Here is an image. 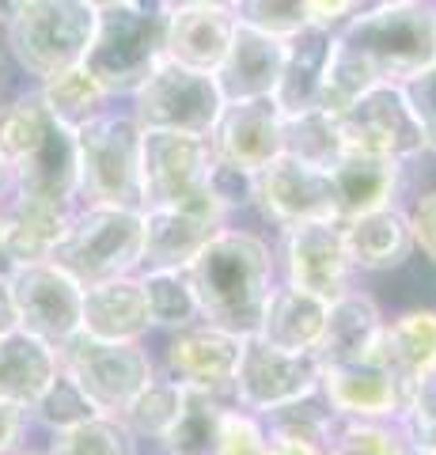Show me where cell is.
I'll use <instances>...</instances> for the list:
<instances>
[{
    "mask_svg": "<svg viewBox=\"0 0 436 455\" xmlns=\"http://www.w3.org/2000/svg\"><path fill=\"white\" fill-rule=\"evenodd\" d=\"M0 156L16 182V197L76 209V130L50 114L38 92L0 107Z\"/></svg>",
    "mask_w": 436,
    "mask_h": 455,
    "instance_id": "3957f363",
    "label": "cell"
},
{
    "mask_svg": "<svg viewBox=\"0 0 436 455\" xmlns=\"http://www.w3.org/2000/svg\"><path fill=\"white\" fill-rule=\"evenodd\" d=\"M228 12L239 27H250V31H262L285 42L292 35H300L304 27H312L304 0H232Z\"/></svg>",
    "mask_w": 436,
    "mask_h": 455,
    "instance_id": "74e56055",
    "label": "cell"
},
{
    "mask_svg": "<svg viewBox=\"0 0 436 455\" xmlns=\"http://www.w3.org/2000/svg\"><path fill=\"white\" fill-rule=\"evenodd\" d=\"M12 455H46V451H20V448H16V451H12Z\"/></svg>",
    "mask_w": 436,
    "mask_h": 455,
    "instance_id": "db71d44e",
    "label": "cell"
},
{
    "mask_svg": "<svg viewBox=\"0 0 436 455\" xmlns=\"http://www.w3.org/2000/svg\"><path fill=\"white\" fill-rule=\"evenodd\" d=\"M376 364L399 383L402 398H410L417 383L436 372V311L414 307L384 323Z\"/></svg>",
    "mask_w": 436,
    "mask_h": 455,
    "instance_id": "7402d4cb",
    "label": "cell"
},
{
    "mask_svg": "<svg viewBox=\"0 0 436 455\" xmlns=\"http://www.w3.org/2000/svg\"><path fill=\"white\" fill-rule=\"evenodd\" d=\"M372 4H395V0H372Z\"/></svg>",
    "mask_w": 436,
    "mask_h": 455,
    "instance_id": "11a10c76",
    "label": "cell"
},
{
    "mask_svg": "<svg viewBox=\"0 0 436 455\" xmlns=\"http://www.w3.org/2000/svg\"><path fill=\"white\" fill-rule=\"evenodd\" d=\"M80 331L103 341H140L152 331L148 304L140 277H110L83 289V311H80Z\"/></svg>",
    "mask_w": 436,
    "mask_h": 455,
    "instance_id": "603a6c76",
    "label": "cell"
},
{
    "mask_svg": "<svg viewBox=\"0 0 436 455\" xmlns=\"http://www.w3.org/2000/svg\"><path fill=\"white\" fill-rule=\"evenodd\" d=\"M12 197H16V182H12V171L4 164V156H0V209H4Z\"/></svg>",
    "mask_w": 436,
    "mask_h": 455,
    "instance_id": "c3c4849f",
    "label": "cell"
},
{
    "mask_svg": "<svg viewBox=\"0 0 436 455\" xmlns=\"http://www.w3.org/2000/svg\"><path fill=\"white\" fill-rule=\"evenodd\" d=\"M307 4V23L322 27V31H337L342 23H349L357 12L372 8V0H304Z\"/></svg>",
    "mask_w": 436,
    "mask_h": 455,
    "instance_id": "ee69618b",
    "label": "cell"
},
{
    "mask_svg": "<svg viewBox=\"0 0 436 455\" xmlns=\"http://www.w3.org/2000/svg\"><path fill=\"white\" fill-rule=\"evenodd\" d=\"M330 182H334V202H337V224H345V220L361 217V212L395 205V194L402 182V164L345 152L342 160L330 167Z\"/></svg>",
    "mask_w": 436,
    "mask_h": 455,
    "instance_id": "484cf974",
    "label": "cell"
},
{
    "mask_svg": "<svg viewBox=\"0 0 436 455\" xmlns=\"http://www.w3.org/2000/svg\"><path fill=\"white\" fill-rule=\"evenodd\" d=\"M91 38L95 12L83 0H12L4 12L8 53L38 84L83 65Z\"/></svg>",
    "mask_w": 436,
    "mask_h": 455,
    "instance_id": "5b68a950",
    "label": "cell"
},
{
    "mask_svg": "<svg viewBox=\"0 0 436 455\" xmlns=\"http://www.w3.org/2000/svg\"><path fill=\"white\" fill-rule=\"evenodd\" d=\"M270 455H330L322 444L312 440H292V436H270Z\"/></svg>",
    "mask_w": 436,
    "mask_h": 455,
    "instance_id": "bcb514c9",
    "label": "cell"
},
{
    "mask_svg": "<svg viewBox=\"0 0 436 455\" xmlns=\"http://www.w3.org/2000/svg\"><path fill=\"white\" fill-rule=\"evenodd\" d=\"M285 38H270L262 31L235 23L232 46L224 53V61L217 68V88L224 95V103H239V99H262L273 95L281 73H285Z\"/></svg>",
    "mask_w": 436,
    "mask_h": 455,
    "instance_id": "ffe728a7",
    "label": "cell"
},
{
    "mask_svg": "<svg viewBox=\"0 0 436 455\" xmlns=\"http://www.w3.org/2000/svg\"><path fill=\"white\" fill-rule=\"evenodd\" d=\"M140 247H145V217L137 209L76 205L68 232L50 254V262H58L68 277H76L88 289V284L140 269Z\"/></svg>",
    "mask_w": 436,
    "mask_h": 455,
    "instance_id": "ba28073f",
    "label": "cell"
},
{
    "mask_svg": "<svg viewBox=\"0 0 436 455\" xmlns=\"http://www.w3.org/2000/svg\"><path fill=\"white\" fill-rule=\"evenodd\" d=\"M379 334H384V315L379 304L369 292H353L337 296L334 304H327V326L319 338V368L327 364H376V349H379Z\"/></svg>",
    "mask_w": 436,
    "mask_h": 455,
    "instance_id": "44dd1931",
    "label": "cell"
},
{
    "mask_svg": "<svg viewBox=\"0 0 436 455\" xmlns=\"http://www.w3.org/2000/svg\"><path fill=\"white\" fill-rule=\"evenodd\" d=\"M167 23H171L167 0H130L95 12V38L83 68L103 84L107 95H133L167 57Z\"/></svg>",
    "mask_w": 436,
    "mask_h": 455,
    "instance_id": "277c9868",
    "label": "cell"
},
{
    "mask_svg": "<svg viewBox=\"0 0 436 455\" xmlns=\"http://www.w3.org/2000/svg\"><path fill=\"white\" fill-rule=\"evenodd\" d=\"M140 289H145V304H148V319L152 326L163 331H186V326L202 323L198 300L186 281V269H163V274H140Z\"/></svg>",
    "mask_w": 436,
    "mask_h": 455,
    "instance_id": "836d02e7",
    "label": "cell"
},
{
    "mask_svg": "<svg viewBox=\"0 0 436 455\" xmlns=\"http://www.w3.org/2000/svg\"><path fill=\"white\" fill-rule=\"evenodd\" d=\"M140 217H145V247H140V269L145 274L186 269L228 220L220 212L198 209H145Z\"/></svg>",
    "mask_w": 436,
    "mask_h": 455,
    "instance_id": "d6986e66",
    "label": "cell"
},
{
    "mask_svg": "<svg viewBox=\"0 0 436 455\" xmlns=\"http://www.w3.org/2000/svg\"><path fill=\"white\" fill-rule=\"evenodd\" d=\"M217 455H270L266 421H258V414H250V410H224Z\"/></svg>",
    "mask_w": 436,
    "mask_h": 455,
    "instance_id": "60d3db41",
    "label": "cell"
},
{
    "mask_svg": "<svg viewBox=\"0 0 436 455\" xmlns=\"http://www.w3.org/2000/svg\"><path fill=\"white\" fill-rule=\"evenodd\" d=\"M235 20L228 4H186L171 8L167 23V57L198 73H217L232 46Z\"/></svg>",
    "mask_w": 436,
    "mask_h": 455,
    "instance_id": "cb8c5ba5",
    "label": "cell"
},
{
    "mask_svg": "<svg viewBox=\"0 0 436 455\" xmlns=\"http://www.w3.org/2000/svg\"><path fill=\"white\" fill-rule=\"evenodd\" d=\"M281 152L292 156V160H300V164L330 171L345 156V145H342V133H337L334 114L322 110V107L300 110V114H285V122H281Z\"/></svg>",
    "mask_w": 436,
    "mask_h": 455,
    "instance_id": "4dcf8cb0",
    "label": "cell"
},
{
    "mask_svg": "<svg viewBox=\"0 0 436 455\" xmlns=\"http://www.w3.org/2000/svg\"><path fill=\"white\" fill-rule=\"evenodd\" d=\"M255 202L266 217L281 228L312 224V220H337L330 171L300 164L285 152L255 175Z\"/></svg>",
    "mask_w": 436,
    "mask_h": 455,
    "instance_id": "9a60e30c",
    "label": "cell"
},
{
    "mask_svg": "<svg viewBox=\"0 0 436 455\" xmlns=\"http://www.w3.org/2000/svg\"><path fill=\"white\" fill-rule=\"evenodd\" d=\"M53 376H58V349L53 346L27 331H12L0 338V398L31 414V406L50 387Z\"/></svg>",
    "mask_w": 436,
    "mask_h": 455,
    "instance_id": "83f0119b",
    "label": "cell"
},
{
    "mask_svg": "<svg viewBox=\"0 0 436 455\" xmlns=\"http://www.w3.org/2000/svg\"><path fill=\"white\" fill-rule=\"evenodd\" d=\"M171 8H186V4H232V0H167Z\"/></svg>",
    "mask_w": 436,
    "mask_h": 455,
    "instance_id": "816d5d0a",
    "label": "cell"
},
{
    "mask_svg": "<svg viewBox=\"0 0 436 455\" xmlns=\"http://www.w3.org/2000/svg\"><path fill=\"white\" fill-rule=\"evenodd\" d=\"M285 284L334 304L353 289V259L337 220H312L285 228Z\"/></svg>",
    "mask_w": 436,
    "mask_h": 455,
    "instance_id": "5bb4252c",
    "label": "cell"
},
{
    "mask_svg": "<svg viewBox=\"0 0 436 455\" xmlns=\"http://www.w3.org/2000/svg\"><path fill=\"white\" fill-rule=\"evenodd\" d=\"M38 95H42V103L50 107L53 118L65 122L68 130H80L83 122L99 118V114L107 110V99H110L103 92V84L95 80L83 65H73V68H65V73L50 76L38 88Z\"/></svg>",
    "mask_w": 436,
    "mask_h": 455,
    "instance_id": "1f68e13d",
    "label": "cell"
},
{
    "mask_svg": "<svg viewBox=\"0 0 436 455\" xmlns=\"http://www.w3.org/2000/svg\"><path fill=\"white\" fill-rule=\"evenodd\" d=\"M73 212L76 209H58V205L27 202V197H12V202L0 209V217H4V243H8L12 266L50 262V254L58 251V243L68 232Z\"/></svg>",
    "mask_w": 436,
    "mask_h": 455,
    "instance_id": "f1b7e54d",
    "label": "cell"
},
{
    "mask_svg": "<svg viewBox=\"0 0 436 455\" xmlns=\"http://www.w3.org/2000/svg\"><path fill=\"white\" fill-rule=\"evenodd\" d=\"M406 99L417 114V125H421V137H425V152H436V68L421 73L417 80L402 84Z\"/></svg>",
    "mask_w": 436,
    "mask_h": 455,
    "instance_id": "b9f144b4",
    "label": "cell"
},
{
    "mask_svg": "<svg viewBox=\"0 0 436 455\" xmlns=\"http://www.w3.org/2000/svg\"><path fill=\"white\" fill-rule=\"evenodd\" d=\"M239 349H243V338L235 334H224L205 323L186 326L167 346V376L182 383L186 391H202L213 398L232 395Z\"/></svg>",
    "mask_w": 436,
    "mask_h": 455,
    "instance_id": "e0dca14e",
    "label": "cell"
},
{
    "mask_svg": "<svg viewBox=\"0 0 436 455\" xmlns=\"http://www.w3.org/2000/svg\"><path fill=\"white\" fill-rule=\"evenodd\" d=\"M140 125L133 114L103 110L76 130V197L80 205L140 212Z\"/></svg>",
    "mask_w": 436,
    "mask_h": 455,
    "instance_id": "8992f818",
    "label": "cell"
},
{
    "mask_svg": "<svg viewBox=\"0 0 436 455\" xmlns=\"http://www.w3.org/2000/svg\"><path fill=\"white\" fill-rule=\"evenodd\" d=\"M330 38H334V31H322V27H304L300 35L289 38L285 73H281V84L273 92L281 114H300V110L319 107L322 76H327V57H330Z\"/></svg>",
    "mask_w": 436,
    "mask_h": 455,
    "instance_id": "f546056e",
    "label": "cell"
},
{
    "mask_svg": "<svg viewBox=\"0 0 436 455\" xmlns=\"http://www.w3.org/2000/svg\"><path fill=\"white\" fill-rule=\"evenodd\" d=\"M319 395L345 421H399L406 398L379 364H327L319 368Z\"/></svg>",
    "mask_w": 436,
    "mask_h": 455,
    "instance_id": "ac0fdd59",
    "label": "cell"
},
{
    "mask_svg": "<svg viewBox=\"0 0 436 455\" xmlns=\"http://www.w3.org/2000/svg\"><path fill=\"white\" fill-rule=\"evenodd\" d=\"M322 326H327V300L297 284H273L258 323V338L285 353H315Z\"/></svg>",
    "mask_w": 436,
    "mask_h": 455,
    "instance_id": "4316f807",
    "label": "cell"
},
{
    "mask_svg": "<svg viewBox=\"0 0 436 455\" xmlns=\"http://www.w3.org/2000/svg\"><path fill=\"white\" fill-rule=\"evenodd\" d=\"M46 455H133V436L118 418H91L53 433Z\"/></svg>",
    "mask_w": 436,
    "mask_h": 455,
    "instance_id": "d590c367",
    "label": "cell"
},
{
    "mask_svg": "<svg viewBox=\"0 0 436 455\" xmlns=\"http://www.w3.org/2000/svg\"><path fill=\"white\" fill-rule=\"evenodd\" d=\"M182 398H186V387L175 383L171 376H167V379H152L148 387L140 391L130 406H125V414L118 421L125 425V433H130V436L163 440L167 429H171L175 418H178Z\"/></svg>",
    "mask_w": 436,
    "mask_h": 455,
    "instance_id": "e575fe53",
    "label": "cell"
},
{
    "mask_svg": "<svg viewBox=\"0 0 436 455\" xmlns=\"http://www.w3.org/2000/svg\"><path fill=\"white\" fill-rule=\"evenodd\" d=\"M58 361L91 398L99 418H122L125 406L156 379L140 341H103L76 331L65 346H58Z\"/></svg>",
    "mask_w": 436,
    "mask_h": 455,
    "instance_id": "9c48e42d",
    "label": "cell"
},
{
    "mask_svg": "<svg viewBox=\"0 0 436 455\" xmlns=\"http://www.w3.org/2000/svg\"><path fill=\"white\" fill-rule=\"evenodd\" d=\"M23 425H27V410L8 403V398H0V455H12L20 448Z\"/></svg>",
    "mask_w": 436,
    "mask_h": 455,
    "instance_id": "f6af8a7d",
    "label": "cell"
},
{
    "mask_svg": "<svg viewBox=\"0 0 436 455\" xmlns=\"http://www.w3.org/2000/svg\"><path fill=\"white\" fill-rule=\"evenodd\" d=\"M31 414L46 425V429L61 433V429H73V425H83L91 418H99V410L91 406V398L76 387V379L65 372L61 361H58V376L50 379V387L42 391V398L31 406Z\"/></svg>",
    "mask_w": 436,
    "mask_h": 455,
    "instance_id": "8d00e7d4",
    "label": "cell"
},
{
    "mask_svg": "<svg viewBox=\"0 0 436 455\" xmlns=\"http://www.w3.org/2000/svg\"><path fill=\"white\" fill-rule=\"evenodd\" d=\"M281 122L285 114L273 95L224 103L213 133H209V148L220 164L243 171V175H258L266 164L281 156Z\"/></svg>",
    "mask_w": 436,
    "mask_h": 455,
    "instance_id": "2e32d148",
    "label": "cell"
},
{
    "mask_svg": "<svg viewBox=\"0 0 436 455\" xmlns=\"http://www.w3.org/2000/svg\"><path fill=\"white\" fill-rule=\"evenodd\" d=\"M399 429L406 436V444L425 448L436 455V372H429L406 398L402 414H399Z\"/></svg>",
    "mask_w": 436,
    "mask_h": 455,
    "instance_id": "ab89813d",
    "label": "cell"
},
{
    "mask_svg": "<svg viewBox=\"0 0 436 455\" xmlns=\"http://www.w3.org/2000/svg\"><path fill=\"white\" fill-rule=\"evenodd\" d=\"M436 68V0L372 4L330 38L319 107L337 114L372 88H402Z\"/></svg>",
    "mask_w": 436,
    "mask_h": 455,
    "instance_id": "6da1fadb",
    "label": "cell"
},
{
    "mask_svg": "<svg viewBox=\"0 0 436 455\" xmlns=\"http://www.w3.org/2000/svg\"><path fill=\"white\" fill-rule=\"evenodd\" d=\"M345 152L376 156L391 164H410L425 152L417 114L402 88H372L334 114Z\"/></svg>",
    "mask_w": 436,
    "mask_h": 455,
    "instance_id": "8fae6325",
    "label": "cell"
},
{
    "mask_svg": "<svg viewBox=\"0 0 436 455\" xmlns=\"http://www.w3.org/2000/svg\"><path fill=\"white\" fill-rule=\"evenodd\" d=\"M319 391V357L315 353H285L262 341L258 334L243 338L232 379L235 403L250 414H270L277 406H289L297 398Z\"/></svg>",
    "mask_w": 436,
    "mask_h": 455,
    "instance_id": "7c38bea8",
    "label": "cell"
},
{
    "mask_svg": "<svg viewBox=\"0 0 436 455\" xmlns=\"http://www.w3.org/2000/svg\"><path fill=\"white\" fill-rule=\"evenodd\" d=\"M91 12H107V8H118V4H130V0H83Z\"/></svg>",
    "mask_w": 436,
    "mask_h": 455,
    "instance_id": "f907efd6",
    "label": "cell"
},
{
    "mask_svg": "<svg viewBox=\"0 0 436 455\" xmlns=\"http://www.w3.org/2000/svg\"><path fill=\"white\" fill-rule=\"evenodd\" d=\"M395 455H432V451H425V448H414V444H402Z\"/></svg>",
    "mask_w": 436,
    "mask_h": 455,
    "instance_id": "f5cc1de1",
    "label": "cell"
},
{
    "mask_svg": "<svg viewBox=\"0 0 436 455\" xmlns=\"http://www.w3.org/2000/svg\"><path fill=\"white\" fill-rule=\"evenodd\" d=\"M12 274V259H8V243H4V217H0V277Z\"/></svg>",
    "mask_w": 436,
    "mask_h": 455,
    "instance_id": "681fc988",
    "label": "cell"
},
{
    "mask_svg": "<svg viewBox=\"0 0 436 455\" xmlns=\"http://www.w3.org/2000/svg\"><path fill=\"white\" fill-rule=\"evenodd\" d=\"M345 251L353 259V269H369V274H387V269L406 266L414 254V232L410 217L399 205H384L372 212L342 224Z\"/></svg>",
    "mask_w": 436,
    "mask_h": 455,
    "instance_id": "d4e9b609",
    "label": "cell"
},
{
    "mask_svg": "<svg viewBox=\"0 0 436 455\" xmlns=\"http://www.w3.org/2000/svg\"><path fill=\"white\" fill-rule=\"evenodd\" d=\"M202 323L224 334H258L266 300L273 292V254L266 239L239 228H220L186 266Z\"/></svg>",
    "mask_w": 436,
    "mask_h": 455,
    "instance_id": "7a4b0ae2",
    "label": "cell"
},
{
    "mask_svg": "<svg viewBox=\"0 0 436 455\" xmlns=\"http://www.w3.org/2000/svg\"><path fill=\"white\" fill-rule=\"evenodd\" d=\"M224 110V95L213 73H198L163 57L148 80L133 92V118L140 130L209 137Z\"/></svg>",
    "mask_w": 436,
    "mask_h": 455,
    "instance_id": "30bf717a",
    "label": "cell"
},
{
    "mask_svg": "<svg viewBox=\"0 0 436 455\" xmlns=\"http://www.w3.org/2000/svg\"><path fill=\"white\" fill-rule=\"evenodd\" d=\"M220 418H224L220 398L202 395V391H186L175 425L160 440L163 451L167 455H217Z\"/></svg>",
    "mask_w": 436,
    "mask_h": 455,
    "instance_id": "d6a6232c",
    "label": "cell"
},
{
    "mask_svg": "<svg viewBox=\"0 0 436 455\" xmlns=\"http://www.w3.org/2000/svg\"><path fill=\"white\" fill-rule=\"evenodd\" d=\"M410 217V232H414V247L425 254V259L436 266V190L421 194L417 202L406 209Z\"/></svg>",
    "mask_w": 436,
    "mask_h": 455,
    "instance_id": "7bdbcfd3",
    "label": "cell"
},
{
    "mask_svg": "<svg viewBox=\"0 0 436 455\" xmlns=\"http://www.w3.org/2000/svg\"><path fill=\"white\" fill-rule=\"evenodd\" d=\"M20 331V319H16V304H12V289H8V277H0V338Z\"/></svg>",
    "mask_w": 436,
    "mask_h": 455,
    "instance_id": "7dc6e473",
    "label": "cell"
},
{
    "mask_svg": "<svg viewBox=\"0 0 436 455\" xmlns=\"http://www.w3.org/2000/svg\"><path fill=\"white\" fill-rule=\"evenodd\" d=\"M12 304H16L20 331L42 338L46 346H65L80 331L83 284L68 277L58 262H23L8 274Z\"/></svg>",
    "mask_w": 436,
    "mask_h": 455,
    "instance_id": "4fadbf2b",
    "label": "cell"
},
{
    "mask_svg": "<svg viewBox=\"0 0 436 455\" xmlns=\"http://www.w3.org/2000/svg\"><path fill=\"white\" fill-rule=\"evenodd\" d=\"M213 167L217 156L209 148V137L145 130L140 133V212L198 209L228 217L213 190Z\"/></svg>",
    "mask_w": 436,
    "mask_h": 455,
    "instance_id": "52a82bcc",
    "label": "cell"
},
{
    "mask_svg": "<svg viewBox=\"0 0 436 455\" xmlns=\"http://www.w3.org/2000/svg\"><path fill=\"white\" fill-rule=\"evenodd\" d=\"M406 444L399 421L379 425V421H345L337 418V429L330 436V455H395Z\"/></svg>",
    "mask_w": 436,
    "mask_h": 455,
    "instance_id": "f35d334b",
    "label": "cell"
},
{
    "mask_svg": "<svg viewBox=\"0 0 436 455\" xmlns=\"http://www.w3.org/2000/svg\"><path fill=\"white\" fill-rule=\"evenodd\" d=\"M4 4H12V0H4Z\"/></svg>",
    "mask_w": 436,
    "mask_h": 455,
    "instance_id": "9f6ffc18",
    "label": "cell"
}]
</instances>
